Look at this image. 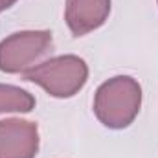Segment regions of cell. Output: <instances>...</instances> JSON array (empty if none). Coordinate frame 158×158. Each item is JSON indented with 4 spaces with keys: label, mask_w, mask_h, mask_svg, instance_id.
I'll use <instances>...</instances> for the list:
<instances>
[{
    "label": "cell",
    "mask_w": 158,
    "mask_h": 158,
    "mask_svg": "<svg viewBox=\"0 0 158 158\" xmlns=\"http://www.w3.org/2000/svg\"><path fill=\"white\" fill-rule=\"evenodd\" d=\"M26 81L42 86L50 96L66 99L76 96L88 79V66L77 55H59L48 59L22 74Z\"/></svg>",
    "instance_id": "cell-2"
},
{
    "label": "cell",
    "mask_w": 158,
    "mask_h": 158,
    "mask_svg": "<svg viewBox=\"0 0 158 158\" xmlns=\"http://www.w3.org/2000/svg\"><path fill=\"white\" fill-rule=\"evenodd\" d=\"M19 0H0V11H6L9 7H13Z\"/></svg>",
    "instance_id": "cell-7"
},
{
    "label": "cell",
    "mask_w": 158,
    "mask_h": 158,
    "mask_svg": "<svg viewBox=\"0 0 158 158\" xmlns=\"http://www.w3.org/2000/svg\"><path fill=\"white\" fill-rule=\"evenodd\" d=\"M35 107V98L19 86L0 83V112H30Z\"/></svg>",
    "instance_id": "cell-6"
},
{
    "label": "cell",
    "mask_w": 158,
    "mask_h": 158,
    "mask_svg": "<svg viewBox=\"0 0 158 158\" xmlns=\"http://www.w3.org/2000/svg\"><path fill=\"white\" fill-rule=\"evenodd\" d=\"M110 15V0H66L64 20L74 37H83L105 24Z\"/></svg>",
    "instance_id": "cell-5"
},
{
    "label": "cell",
    "mask_w": 158,
    "mask_h": 158,
    "mask_svg": "<svg viewBox=\"0 0 158 158\" xmlns=\"http://www.w3.org/2000/svg\"><path fill=\"white\" fill-rule=\"evenodd\" d=\"M142 107V86L131 76H116L105 81L94 98V114L109 129L129 127Z\"/></svg>",
    "instance_id": "cell-1"
},
{
    "label": "cell",
    "mask_w": 158,
    "mask_h": 158,
    "mask_svg": "<svg viewBox=\"0 0 158 158\" xmlns=\"http://www.w3.org/2000/svg\"><path fill=\"white\" fill-rule=\"evenodd\" d=\"M52 31H17L0 42V70L6 74H24L52 50Z\"/></svg>",
    "instance_id": "cell-3"
},
{
    "label": "cell",
    "mask_w": 158,
    "mask_h": 158,
    "mask_svg": "<svg viewBox=\"0 0 158 158\" xmlns=\"http://www.w3.org/2000/svg\"><path fill=\"white\" fill-rule=\"evenodd\" d=\"M37 151V123L19 118L0 121V158H35Z\"/></svg>",
    "instance_id": "cell-4"
}]
</instances>
